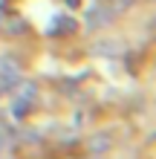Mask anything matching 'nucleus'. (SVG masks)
Listing matches in <instances>:
<instances>
[{
    "label": "nucleus",
    "mask_w": 156,
    "mask_h": 159,
    "mask_svg": "<svg viewBox=\"0 0 156 159\" xmlns=\"http://www.w3.org/2000/svg\"><path fill=\"white\" fill-rule=\"evenodd\" d=\"M90 148H93L96 153H101V151H107V148H110V136L104 133V136H98V139H93V142H90Z\"/></svg>",
    "instance_id": "nucleus-2"
},
{
    "label": "nucleus",
    "mask_w": 156,
    "mask_h": 159,
    "mask_svg": "<svg viewBox=\"0 0 156 159\" xmlns=\"http://www.w3.org/2000/svg\"><path fill=\"white\" fill-rule=\"evenodd\" d=\"M67 3H69V6H78V0H67Z\"/></svg>",
    "instance_id": "nucleus-3"
},
{
    "label": "nucleus",
    "mask_w": 156,
    "mask_h": 159,
    "mask_svg": "<svg viewBox=\"0 0 156 159\" xmlns=\"http://www.w3.org/2000/svg\"><path fill=\"white\" fill-rule=\"evenodd\" d=\"M0 148H3V136H0Z\"/></svg>",
    "instance_id": "nucleus-4"
},
{
    "label": "nucleus",
    "mask_w": 156,
    "mask_h": 159,
    "mask_svg": "<svg viewBox=\"0 0 156 159\" xmlns=\"http://www.w3.org/2000/svg\"><path fill=\"white\" fill-rule=\"evenodd\" d=\"M107 20H110V17H107V12H104V9H93V12H90V17H87L90 29H98V26H104Z\"/></svg>",
    "instance_id": "nucleus-1"
}]
</instances>
